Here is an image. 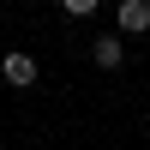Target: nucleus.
I'll list each match as a JSON object with an SVG mask.
<instances>
[{"label": "nucleus", "instance_id": "f257e3e1", "mask_svg": "<svg viewBox=\"0 0 150 150\" xmlns=\"http://www.w3.org/2000/svg\"><path fill=\"white\" fill-rule=\"evenodd\" d=\"M0 78H6L12 90H30V84H36V54H24V48H12V54L0 60Z\"/></svg>", "mask_w": 150, "mask_h": 150}, {"label": "nucleus", "instance_id": "f03ea898", "mask_svg": "<svg viewBox=\"0 0 150 150\" xmlns=\"http://www.w3.org/2000/svg\"><path fill=\"white\" fill-rule=\"evenodd\" d=\"M90 60H96L102 72H114L120 60H126V42H120V36H96V42H90Z\"/></svg>", "mask_w": 150, "mask_h": 150}, {"label": "nucleus", "instance_id": "7ed1b4c3", "mask_svg": "<svg viewBox=\"0 0 150 150\" xmlns=\"http://www.w3.org/2000/svg\"><path fill=\"white\" fill-rule=\"evenodd\" d=\"M120 30H150V0H120Z\"/></svg>", "mask_w": 150, "mask_h": 150}]
</instances>
